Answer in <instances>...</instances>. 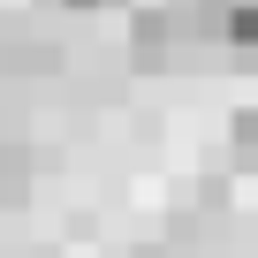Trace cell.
Instances as JSON below:
<instances>
[{"label": "cell", "instance_id": "3", "mask_svg": "<svg viewBox=\"0 0 258 258\" xmlns=\"http://www.w3.org/2000/svg\"><path fill=\"white\" fill-rule=\"evenodd\" d=\"M8 198H23V152L0 137V205H8Z\"/></svg>", "mask_w": 258, "mask_h": 258}, {"label": "cell", "instance_id": "1", "mask_svg": "<svg viewBox=\"0 0 258 258\" xmlns=\"http://www.w3.org/2000/svg\"><path fill=\"white\" fill-rule=\"evenodd\" d=\"M175 38H182V16L175 8H137L129 16V69H167L175 61Z\"/></svg>", "mask_w": 258, "mask_h": 258}, {"label": "cell", "instance_id": "2", "mask_svg": "<svg viewBox=\"0 0 258 258\" xmlns=\"http://www.w3.org/2000/svg\"><path fill=\"white\" fill-rule=\"evenodd\" d=\"M8 69H16V76H53V69H61V46H46V38H38V46H8Z\"/></svg>", "mask_w": 258, "mask_h": 258}, {"label": "cell", "instance_id": "4", "mask_svg": "<svg viewBox=\"0 0 258 258\" xmlns=\"http://www.w3.org/2000/svg\"><path fill=\"white\" fill-rule=\"evenodd\" d=\"M69 16H106V8H121V0H61Z\"/></svg>", "mask_w": 258, "mask_h": 258}]
</instances>
